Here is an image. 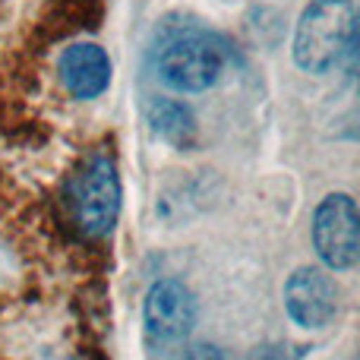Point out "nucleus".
Segmentation results:
<instances>
[{"label":"nucleus","mask_w":360,"mask_h":360,"mask_svg":"<svg viewBox=\"0 0 360 360\" xmlns=\"http://www.w3.org/2000/svg\"><path fill=\"white\" fill-rule=\"evenodd\" d=\"M354 0H310L294 29V63L304 73H326L357 41Z\"/></svg>","instance_id":"nucleus-1"},{"label":"nucleus","mask_w":360,"mask_h":360,"mask_svg":"<svg viewBox=\"0 0 360 360\" xmlns=\"http://www.w3.org/2000/svg\"><path fill=\"white\" fill-rule=\"evenodd\" d=\"M67 202L76 228L86 237H108L120 215V177L111 155H95L70 180Z\"/></svg>","instance_id":"nucleus-2"},{"label":"nucleus","mask_w":360,"mask_h":360,"mask_svg":"<svg viewBox=\"0 0 360 360\" xmlns=\"http://www.w3.org/2000/svg\"><path fill=\"white\" fill-rule=\"evenodd\" d=\"M224 70V48L205 32H184L158 54V79L174 92H205Z\"/></svg>","instance_id":"nucleus-3"},{"label":"nucleus","mask_w":360,"mask_h":360,"mask_svg":"<svg viewBox=\"0 0 360 360\" xmlns=\"http://www.w3.org/2000/svg\"><path fill=\"white\" fill-rule=\"evenodd\" d=\"M313 247L332 272H348L360 259V215L348 193H329L313 212Z\"/></svg>","instance_id":"nucleus-4"},{"label":"nucleus","mask_w":360,"mask_h":360,"mask_svg":"<svg viewBox=\"0 0 360 360\" xmlns=\"http://www.w3.org/2000/svg\"><path fill=\"white\" fill-rule=\"evenodd\" d=\"M199 316V307L193 291L177 278H162L149 288L143 304V323L149 338L165 345L184 342L186 335L193 332Z\"/></svg>","instance_id":"nucleus-5"},{"label":"nucleus","mask_w":360,"mask_h":360,"mask_svg":"<svg viewBox=\"0 0 360 360\" xmlns=\"http://www.w3.org/2000/svg\"><path fill=\"white\" fill-rule=\"evenodd\" d=\"M285 310L300 329H326L338 313V285L319 266H300L285 281Z\"/></svg>","instance_id":"nucleus-6"},{"label":"nucleus","mask_w":360,"mask_h":360,"mask_svg":"<svg viewBox=\"0 0 360 360\" xmlns=\"http://www.w3.org/2000/svg\"><path fill=\"white\" fill-rule=\"evenodd\" d=\"M57 73L73 98L92 101L111 86V57L95 41H76L60 54Z\"/></svg>","instance_id":"nucleus-7"},{"label":"nucleus","mask_w":360,"mask_h":360,"mask_svg":"<svg viewBox=\"0 0 360 360\" xmlns=\"http://www.w3.org/2000/svg\"><path fill=\"white\" fill-rule=\"evenodd\" d=\"M146 120L165 143L177 146V149H190L196 143V120H193V111L184 101L152 98L146 105Z\"/></svg>","instance_id":"nucleus-8"},{"label":"nucleus","mask_w":360,"mask_h":360,"mask_svg":"<svg viewBox=\"0 0 360 360\" xmlns=\"http://www.w3.org/2000/svg\"><path fill=\"white\" fill-rule=\"evenodd\" d=\"M177 360H224V354L215 348V345L196 342V345H186V348L177 354Z\"/></svg>","instance_id":"nucleus-9"}]
</instances>
